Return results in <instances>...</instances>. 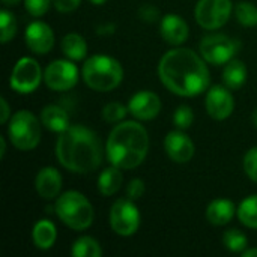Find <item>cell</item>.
I'll return each mask as SVG.
<instances>
[{"instance_id":"5","label":"cell","mask_w":257,"mask_h":257,"mask_svg":"<svg viewBox=\"0 0 257 257\" xmlns=\"http://www.w3.org/2000/svg\"><path fill=\"white\" fill-rule=\"evenodd\" d=\"M56 215L74 230H84L93 221V208L90 202L78 191L63 193L54 205Z\"/></svg>"},{"instance_id":"41","label":"cell","mask_w":257,"mask_h":257,"mask_svg":"<svg viewBox=\"0 0 257 257\" xmlns=\"http://www.w3.org/2000/svg\"><path fill=\"white\" fill-rule=\"evenodd\" d=\"M90 2H92L93 5H98V6H99V5H104L107 0H90Z\"/></svg>"},{"instance_id":"15","label":"cell","mask_w":257,"mask_h":257,"mask_svg":"<svg viewBox=\"0 0 257 257\" xmlns=\"http://www.w3.org/2000/svg\"><path fill=\"white\" fill-rule=\"evenodd\" d=\"M26 44L33 53L45 54L54 45V33L48 24L42 21H33L26 29Z\"/></svg>"},{"instance_id":"37","label":"cell","mask_w":257,"mask_h":257,"mask_svg":"<svg viewBox=\"0 0 257 257\" xmlns=\"http://www.w3.org/2000/svg\"><path fill=\"white\" fill-rule=\"evenodd\" d=\"M113 32H114V26L113 24H107V26H102V27H98L96 29V33H99V35L113 33Z\"/></svg>"},{"instance_id":"20","label":"cell","mask_w":257,"mask_h":257,"mask_svg":"<svg viewBox=\"0 0 257 257\" xmlns=\"http://www.w3.org/2000/svg\"><path fill=\"white\" fill-rule=\"evenodd\" d=\"M223 81L224 86L230 90H239L247 81V68L244 62L232 59L226 63L223 71Z\"/></svg>"},{"instance_id":"17","label":"cell","mask_w":257,"mask_h":257,"mask_svg":"<svg viewBox=\"0 0 257 257\" xmlns=\"http://www.w3.org/2000/svg\"><path fill=\"white\" fill-rule=\"evenodd\" d=\"M188 26L176 14H169L161 20V36L172 45H181L188 39Z\"/></svg>"},{"instance_id":"1","label":"cell","mask_w":257,"mask_h":257,"mask_svg":"<svg viewBox=\"0 0 257 257\" xmlns=\"http://www.w3.org/2000/svg\"><path fill=\"white\" fill-rule=\"evenodd\" d=\"M158 74L163 84L181 96L200 95L211 81L209 69L203 59L190 48L167 51L160 60Z\"/></svg>"},{"instance_id":"8","label":"cell","mask_w":257,"mask_h":257,"mask_svg":"<svg viewBox=\"0 0 257 257\" xmlns=\"http://www.w3.org/2000/svg\"><path fill=\"white\" fill-rule=\"evenodd\" d=\"M111 229L120 236H131L140 226V212L131 199H119L110 209Z\"/></svg>"},{"instance_id":"22","label":"cell","mask_w":257,"mask_h":257,"mask_svg":"<svg viewBox=\"0 0 257 257\" xmlns=\"http://www.w3.org/2000/svg\"><path fill=\"white\" fill-rule=\"evenodd\" d=\"M122 169L113 166V167H108L105 169L99 178H98V188L101 191L102 196H113L119 191L122 182H123V178H122V173H120Z\"/></svg>"},{"instance_id":"27","label":"cell","mask_w":257,"mask_h":257,"mask_svg":"<svg viewBox=\"0 0 257 257\" xmlns=\"http://www.w3.org/2000/svg\"><path fill=\"white\" fill-rule=\"evenodd\" d=\"M223 244H224V247L227 250H230L233 253H242L248 247V239H247V236L241 230L232 229V230L224 232Z\"/></svg>"},{"instance_id":"42","label":"cell","mask_w":257,"mask_h":257,"mask_svg":"<svg viewBox=\"0 0 257 257\" xmlns=\"http://www.w3.org/2000/svg\"><path fill=\"white\" fill-rule=\"evenodd\" d=\"M251 119H253V123H254V126L257 128V108L254 110V113H253V117H251Z\"/></svg>"},{"instance_id":"4","label":"cell","mask_w":257,"mask_h":257,"mask_svg":"<svg viewBox=\"0 0 257 257\" xmlns=\"http://www.w3.org/2000/svg\"><path fill=\"white\" fill-rule=\"evenodd\" d=\"M83 78L90 89L96 92H110L120 84L123 78V69L116 59L96 54L84 62Z\"/></svg>"},{"instance_id":"7","label":"cell","mask_w":257,"mask_h":257,"mask_svg":"<svg viewBox=\"0 0 257 257\" xmlns=\"http://www.w3.org/2000/svg\"><path fill=\"white\" fill-rule=\"evenodd\" d=\"M241 44L223 33H215L205 36L200 42L202 57L212 65H224L233 59L238 53Z\"/></svg>"},{"instance_id":"6","label":"cell","mask_w":257,"mask_h":257,"mask_svg":"<svg viewBox=\"0 0 257 257\" xmlns=\"http://www.w3.org/2000/svg\"><path fill=\"white\" fill-rule=\"evenodd\" d=\"M11 143L20 151H32L41 140V126L38 119L29 110L17 111L8 126Z\"/></svg>"},{"instance_id":"14","label":"cell","mask_w":257,"mask_h":257,"mask_svg":"<svg viewBox=\"0 0 257 257\" xmlns=\"http://www.w3.org/2000/svg\"><path fill=\"white\" fill-rule=\"evenodd\" d=\"M164 149L169 158L175 163L184 164L194 157V143L182 131H172L166 136Z\"/></svg>"},{"instance_id":"33","label":"cell","mask_w":257,"mask_h":257,"mask_svg":"<svg viewBox=\"0 0 257 257\" xmlns=\"http://www.w3.org/2000/svg\"><path fill=\"white\" fill-rule=\"evenodd\" d=\"M139 18L142 21H146V23H155L160 18V11L154 5H149V3L143 5L139 9Z\"/></svg>"},{"instance_id":"26","label":"cell","mask_w":257,"mask_h":257,"mask_svg":"<svg viewBox=\"0 0 257 257\" xmlns=\"http://www.w3.org/2000/svg\"><path fill=\"white\" fill-rule=\"evenodd\" d=\"M235 17L242 26L254 27L257 26V6L250 2H239L235 6Z\"/></svg>"},{"instance_id":"13","label":"cell","mask_w":257,"mask_h":257,"mask_svg":"<svg viewBox=\"0 0 257 257\" xmlns=\"http://www.w3.org/2000/svg\"><path fill=\"white\" fill-rule=\"evenodd\" d=\"M161 101L157 93L149 90L137 92L128 102V111L139 120H151L160 114Z\"/></svg>"},{"instance_id":"11","label":"cell","mask_w":257,"mask_h":257,"mask_svg":"<svg viewBox=\"0 0 257 257\" xmlns=\"http://www.w3.org/2000/svg\"><path fill=\"white\" fill-rule=\"evenodd\" d=\"M45 84L53 90H69L78 81V69L72 62L68 60H54L51 62L44 72Z\"/></svg>"},{"instance_id":"23","label":"cell","mask_w":257,"mask_h":257,"mask_svg":"<svg viewBox=\"0 0 257 257\" xmlns=\"http://www.w3.org/2000/svg\"><path fill=\"white\" fill-rule=\"evenodd\" d=\"M62 51L71 60H83L87 53V44L78 33H68L62 39Z\"/></svg>"},{"instance_id":"30","label":"cell","mask_w":257,"mask_h":257,"mask_svg":"<svg viewBox=\"0 0 257 257\" xmlns=\"http://www.w3.org/2000/svg\"><path fill=\"white\" fill-rule=\"evenodd\" d=\"M193 120H194V114H193V110L188 105H181V107L176 108L175 116H173V122L179 130L190 128Z\"/></svg>"},{"instance_id":"9","label":"cell","mask_w":257,"mask_h":257,"mask_svg":"<svg viewBox=\"0 0 257 257\" xmlns=\"http://www.w3.org/2000/svg\"><path fill=\"white\" fill-rule=\"evenodd\" d=\"M230 0H199L196 6V20L206 30L223 27L230 17Z\"/></svg>"},{"instance_id":"36","label":"cell","mask_w":257,"mask_h":257,"mask_svg":"<svg viewBox=\"0 0 257 257\" xmlns=\"http://www.w3.org/2000/svg\"><path fill=\"white\" fill-rule=\"evenodd\" d=\"M0 105H2L0 122H2V123H6V122H8V119H9V114H11V111H9V105H8V101H6L5 98H2V99H0Z\"/></svg>"},{"instance_id":"38","label":"cell","mask_w":257,"mask_h":257,"mask_svg":"<svg viewBox=\"0 0 257 257\" xmlns=\"http://www.w3.org/2000/svg\"><path fill=\"white\" fill-rule=\"evenodd\" d=\"M244 257H257V248H251V250H244L242 251Z\"/></svg>"},{"instance_id":"21","label":"cell","mask_w":257,"mask_h":257,"mask_svg":"<svg viewBox=\"0 0 257 257\" xmlns=\"http://www.w3.org/2000/svg\"><path fill=\"white\" fill-rule=\"evenodd\" d=\"M33 244L41 250H48L54 245L57 238L56 226L50 220H41L35 224L32 232Z\"/></svg>"},{"instance_id":"34","label":"cell","mask_w":257,"mask_h":257,"mask_svg":"<svg viewBox=\"0 0 257 257\" xmlns=\"http://www.w3.org/2000/svg\"><path fill=\"white\" fill-rule=\"evenodd\" d=\"M145 193V182L142 179H133L130 184H128V188H126V196L128 199L131 200H139Z\"/></svg>"},{"instance_id":"28","label":"cell","mask_w":257,"mask_h":257,"mask_svg":"<svg viewBox=\"0 0 257 257\" xmlns=\"http://www.w3.org/2000/svg\"><path fill=\"white\" fill-rule=\"evenodd\" d=\"M0 32H2V42L8 44L17 33V20L12 12L3 9L0 12Z\"/></svg>"},{"instance_id":"3","label":"cell","mask_w":257,"mask_h":257,"mask_svg":"<svg viewBox=\"0 0 257 257\" xmlns=\"http://www.w3.org/2000/svg\"><path fill=\"white\" fill-rule=\"evenodd\" d=\"M149 149L148 131L134 120L122 122L113 128L107 140V157L111 166L122 170L139 167Z\"/></svg>"},{"instance_id":"10","label":"cell","mask_w":257,"mask_h":257,"mask_svg":"<svg viewBox=\"0 0 257 257\" xmlns=\"http://www.w3.org/2000/svg\"><path fill=\"white\" fill-rule=\"evenodd\" d=\"M42 78L39 63L32 57H23L14 66L11 87L18 93H32L38 89Z\"/></svg>"},{"instance_id":"19","label":"cell","mask_w":257,"mask_h":257,"mask_svg":"<svg viewBox=\"0 0 257 257\" xmlns=\"http://www.w3.org/2000/svg\"><path fill=\"white\" fill-rule=\"evenodd\" d=\"M41 120L47 130L54 131V133H63L71 126L69 125V116H68L66 110L62 108L60 105L44 107V110L41 113Z\"/></svg>"},{"instance_id":"40","label":"cell","mask_w":257,"mask_h":257,"mask_svg":"<svg viewBox=\"0 0 257 257\" xmlns=\"http://www.w3.org/2000/svg\"><path fill=\"white\" fill-rule=\"evenodd\" d=\"M21 0H3L5 6H17Z\"/></svg>"},{"instance_id":"12","label":"cell","mask_w":257,"mask_h":257,"mask_svg":"<svg viewBox=\"0 0 257 257\" xmlns=\"http://www.w3.org/2000/svg\"><path fill=\"white\" fill-rule=\"evenodd\" d=\"M205 105H206V111L212 119L224 120L233 113L235 101L226 86H214L206 93Z\"/></svg>"},{"instance_id":"31","label":"cell","mask_w":257,"mask_h":257,"mask_svg":"<svg viewBox=\"0 0 257 257\" xmlns=\"http://www.w3.org/2000/svg\"><path fill=\"white\" fill-rule=\"evenodd\" d=\"M244 170L247 176L257 184V148L250 149L244 158Z\"/></svg>"},{"instance_id":"35","label":"cell","mask_w":257,"mask_h":257,"mask_svg":"<svg viewBox=\"0 0 257 257\" xmlns=\"http://www.w3.org/2000/svg\"><path fill=\"white\" fill-rule=\"evenodd\" d=\"M54 3V8L59 11V12H63V14H68V12H72L75 11L81 0H53Z\"/></svg>"},{"instance_id":"29","label":"cell","mask_w":257,"mask_h":257,"mask_svg":"<svg viewBox=\"0 0 257 257\" xmlns=\"http://www.w3.org/2000/svg\"><path fill=\"white\" fill-rule=\"evenodd\" d=\"M128 108H125L122 104L119 102H110L107 104L104 108H102V117L105 122H110V123H116L119 120H122L126 114Z\"/></svg>"},{"instance_id":"39","label":"cell","mask_w":257,"mask_h":257,"mask_svg":"<svg viewBox=\"0 0 257 257\" xmlns=\"http://www.w3.org/2000/svg\"><path fill=\"white\" fill-rule=\"evenodd\" d=\"M5 152H6V142L3 137H0V158L5 157Z\"/></svg>"},{"instance_id":"24","label":"cell","mask_w":257,"mask_h":257,"mask_svg":"<svg viewBox=\"0 0 257 257\" xmlns=\"http://www.w3.org/2000/svg\"><path fill=\"white\" fill-rule=\"evenodd\" d=\"M71 256L74 257H101L102 250L98 241H95L90 236H81L78 238L72 248H71Z\"/></svg>"},{"instance_id":"2","label":"cell","mask_w":257,"mask_h":257,"mask_svg":"<svg viewBox=\"0 0 257 257\" xmlns=\"http://www.w3.org/2000/svg\"><path fill=\"white\" fill-rule=\"evenodd\" d=\"M56 157L65 169L75 173H89L101 166L102 146L92 130L74 125L60 133L56 143Z\"/></svg>"},{"instance_id":"25","label":"cell","mask_w":257,"mask_h":257,"mask_svg":"<svg viewBox=\"0 0 257 257\" xmlns=\"http://www.w3.org/2000/svg\"><path fill=\"white\" fill-rule=\"evenodd\" d=\"M241 223L250 229H257V196H250L238 208Z\"/></svg>"},{"instance_id":"18","label":"cell","mask_w":257,"mask_h":257,"mask_svg":"<svg viewBox=\"0 0 257 257\" xmlns=\"http://www.w3.org/2000/svg\"><path fill=\"white\" fill-rule=\"evenodd\" d=\"M235 205L227 199H217L209 203L206 209V218L214 226H226L235 215Z\"/></svg>"},{"instance_id":"16","label":"cell","mask_w":257,"mask_h":257,"mask_svg":"<svg viewBox=\"0 0 257 257\" xmlns=\"http://www.w3.org/2000/svg\"><path fill=\"white\" fill-rule=\"evenodd\" d=\"M35 188L38 194L45 200L57 197L62 188V176L59 170H56L54 167H44L42 170H39L35 179Z\"/></svg>"},{"instance_id":"32","label":"cell","mask_w":257,"mask_h":257,"mask_svg":"<svg viewBox=\"0 0 257 257\" xmlns=\"http://www.w3.org/2000/svg\"><path fill=\"white\" fill-rule=\"evenodd\" d=\"M50 2L51 0H24V6L30 15L42 17L50 8Z\"/></svg>"}]
</instances>
